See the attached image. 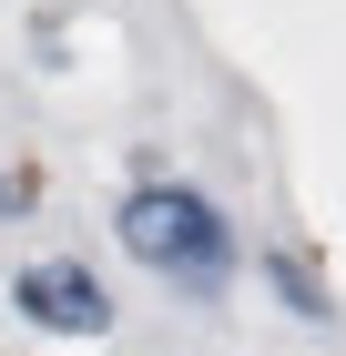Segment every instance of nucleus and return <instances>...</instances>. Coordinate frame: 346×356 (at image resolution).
<instances>
[{
	"label": "nucleus",
	"mask_w": 346,
	"mask_h": 356,
	"mask_svg": "<svg viewBox=\"0 0 346 356\" xmlns=\"http://www.w3.org/2000/svg\"><path fill=\"white\" fill-rule=\"evenodd\" d=\"M123 245H133L143 275L184 285V296H224V275H235V224L194 184H133L123 193Z\"/></svg>",
	"instance_id": "1"
},
{
	"label": "nucleus",
	"mask_w": 346,
	"mask_h": 356,
	"mask_svg": "<svg viewBox=\"0 0 346 356\" xmlns=\"http://www.w3.org/2000/svg\"><path fill=\"white\" fill-rule=\"evenodd\" d=\"M10 305H21L41 336H112V296L92 285V265H21Z\"/></svg>",
	"instance_id": "2"
},
{
	"label": "nucleus",
	"mask_w": 346,
	"mask_h": 356,
	"mask_svg": "<svg viewBox=\"0 0 346 356\" xmlns=\"http://www.w3.org/2000/svg\"><path fill=\"white\" fill-rule=\"evenodd\" d=\"M275 296H285L295 316H306V326H326V316H336V305H326V285H316L306 265H295V254H275Z\"/></svg>",
	"instance_id": "3"
}]
</instances>
